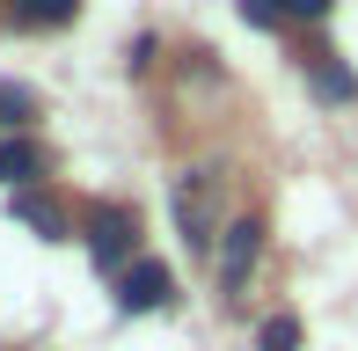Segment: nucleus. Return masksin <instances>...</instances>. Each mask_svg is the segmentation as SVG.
<instances>
[{"mask_svg": "<svg viewBox=\"0 0 358 351\" xmlns=\"http://www.w3.org/2000/svg\"><path fill=\"white\" fill-rule=\"evenodd\" d=\"M132 249H139V213H132V205H95V220H88V257H95V271H124Z\"/></svg>", "mask_w": 358, "mask_h": 351, "instance_id": "1", "label": "nucleus"}, {"mask_svg": "<svg viewBox=\"0 0 358 351\" xmlns=\"http://www.w3.org/2000/svg\"><path fill=\"white\" fill-rule=\"evenodd\" d=\"M169 300H176V271H169V264L139 257V264L117 271V308H124V315H154V308H169Z\"/></svg>", "mask_w": 358, "mask_h": 351, "instance_id": "2", "label": "nucleus"}, {"mask_svg": "<svg viewBox=\"0 0 358 351\" xmlns=\"http://www.w3.org/2000/svg\"><path fill=\"white\" fill-rule=\"evenodd\" d=\"M213 190H220V176H183L176 183V227H183L190 249H213Z\"/></svg>", "mask_w": 358, "mask_h": 351, "instance_id": "3", "label": "nucleus"}, {"mask_svg": "<svg viewBox=\"0 0 358 351\" xmlns=\"http://www.w3.org/2000/svg\"><path fill=\"white\" fill-rule=\"evenodd\" d=\"M256 257H264V220H234V227L220 234V278H227V285H241Z\"/></svg>", "mask_w": 358, "mask_h": 351, "instance_id": "4", "label": "nucleus"}, {"mask_svg": "<svg viewBox=\"0 0 358 351\" xmlns=\"http://www.w3.org/2000/svg\"><path fill=\"white\" fill-rule=\"evenodd\" d=\"M15 220H22V227H37L44 242H66V205L44 198V190H15Z\"/></svg>", "mask_w": 358, "mask_h": 351, "instance_id": "5", "label": "nucleus"}, {"mask_svg": "<svg viewBox=\"0 0 358 351\" xmlns=\"http://www.w3.org/2000/svg\"><path fill=\"white\" fill-rule=\"evenodd\" d=\"M307 81H315V95H322V103H351V95H358L351 66H344L336 52H307Z\"/></svg>", "mask_w": 358, "mask_h": 351, "instance_id": "6", "label": "nucleus"}, {"mask_svg": "<svg viewBox=\"0 0 358 351\" xmlns=\"http://www.w3.org/2000/svg\"><path fill=\"white\" fill-rule=\"evenodd\" d=\"M44 169V154H37V139H22V132H8L0 139V183H15V190H29V176Z\"/></svg>", "mask_w": 358, "mask_h": 351, "instance_id": "7", "label": "nucleus"}, {"mask_svg": "<svg viewBox=\"0 0 358 351\" xmlns=\"http://www.w3.org/2000/svg\"><path fill=\"white\" fill-rule=\"evenodd\" d=\"M15 15H22L29 29H66L80 15V0H15Z\"/></svg>", "mask_w": 358, "mask_h": 351, "instance_id": "8", "label": "nucleus"}, {"mask_svg": "<svg viewBox=\"0 0 358 351\" xmlns=\"http://www.w3.org/2000/svg\"><path fill=\"white\" fill-rule=\"evenodd\" d=\"M29 117H37V95H29L22 81H0V124L15 132V124H29Z\"/></svg>", "mask_w": 358, "mask_h": 351, "instance_id": "9", "label": "nucleus"}, {"mask_svg": "<svg viewBox=\"0 0 358 351\" xmlns=\"http://www.w3.org/2000/svg\"><path fill=\"white\" fill-rule=\"evenodd\" d=\"M256 344H264V351H300V322H292V315H271Z\"/></svg>", "mask_w": 358, "mask_h": 351, "instance_id": "10", "label": "nucleus"}, {"mask_svg": "<svg viewBox=\"0 0 358 351\" xmlns=\"http://www.w3.org/2000/svg\"><path fill=\"white\" fill-rule=\"evenodd\" d=\"M241 22H249V29H278L285 22V0H241Z\"/></svg>", "mask_w": 358, "mask_h": 351, "instance_id": "11", "label": "nucleus"}, {"mask_svg": "<svg viewBox=\"0 0 358 351\" xmlns=\"http://www.w3.org/2000/svg\"><path fill=\"white\" fill-rule=\"evenodd\" d=\"M329 8H336V0H285V15H300V22H322Z\"/></svg>", "mask_w": 358, "mask_h": 351, "instance_id": "12", "label": "nucleus"}]
</instances>
